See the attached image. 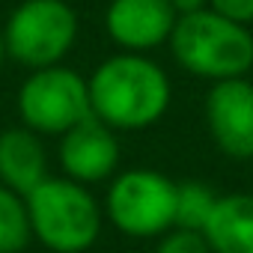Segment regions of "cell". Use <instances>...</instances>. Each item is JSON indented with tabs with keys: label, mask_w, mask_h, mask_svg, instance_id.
<instances>
[{
	"label": "cell",
	"mask_w": 253,
	"mask_h": 253,
	"mask_svg": "<svg viewBox=\"0 0 253 253\" xmlns=\"http://www.w3.org/2000/svg\"><path fill=\"white\" fill-rule=\"evenodd\" d=\"M92 116L113 131H140L155 125L173 98L167 72L146 54H113L89 75Z\"/></svg>",
	"instance_id": "obj_1"
},
{
	"label": "cell",
	"mask_w": 253,
	"mask_h": 253,
	"mask_svg": "<svg viewBox=\"0 0 253 253\" xmlns=\"http://www.w3.org/2000/svg\"><path fill=\"white\" fill-rule=\"evenodd\" d=\"M167 45L185 72L211 84L244 78L253 69V33L209 6L179 15Z\"/></svg>",
	"instance_id": "obj_2"
},
{
	"label": "cell",
	"mask_w": 253,
	"mask_h": 253,
	"mask_svg": "<svg viewBox=\"0 0 253 253\" xmlns=\"http://www.w3.org/2000/svg\"><path fill=\"white\" fill-rule=\"evenodd\" d=\"M33 235L54 253H84L101 232V206L86 185L48 176L27 197Z\"/></svg>",
	"instance_id": "obj_3"
},
{
	"label": "cell",
	"mask_w": 253,
	"mask_h": 253,
	"mask_svg": "<svg viewBox=\"0 0 253 253\" xmlns=\"http://www.w3.org/2000/svg\"><path fill=\"white\" fill-rule=\"evenodd\" d=\"M78 39V15L66 0H24L3 27L6 57L24 69L60 66Z\"/></svg>",
	"instance_id": "obj_4"
},
{
	"label": "cell",
	"mask_w": 253,
	"mask_h": 253,
	"mask_svg": "<svg viewBox=\"0 0 253 253\" xmlns=\"http://www.w3.org/2000/svg\"><path fill=\"white\" fill-rule=\"evenodd\" d=\"M104 214L128 238H161L176 226V182L158 170H125L104 197Z\"/></svg>",
	"instance_id": "obj_5"
},
{
	"label": "cell",
	"mask_w": 253,
	"mask_h": 253,
	"mask_svg": "<svg viewBox=\"0 0 253 253\" xmlns=\"http://www.w3.org/2000/svg\"><path fill=\"white\" fill-rule=\"evenodd\" d=\"M18 113L30 131L63 137L78 122L92 116L89 84L63 63L36 69L18 89Z\"/></svg>",
	"instance_id": "obj_6"
},
{
	"label": "cell",
	"mask_w": 253,
	"mask_h": 253,
	"mask_svg": "<svg viewBox=\"0 0 253 253\" xmlns=\"http://www.w3.org/2000/svg\"><path fill=\"white\" fill-rule=\"evenodd\" d=\"M206 125L226 158L253 161V84L247 78L211 84L206 95Z\"/></svg>",
	"instance_id": "obj_7"
},
{
	"label": "cell",
	"mask_w": 253,
	"mask_h": 253,
	"mask_svg": "<svg viewBox=\"0 0 253 253\" xmlns=\"http://www.w3.org/2000/svg\"><path fill=\"white\" fill-rule=\"evenodd\" d=\"M179 12L170 0H110L104 12L107 36L128 54H146L170 42Z\"/></svg>",
	"instance_id": "obj_8"
},
{
	"label": "cell",
	"mask_w": 253,
	"mask_h": 253,
	"mask_svg": "<svg viewBox=\"0 0 253 253\" xmlns=\"http://www.w3.org/2000/svg\"><path fill=\"white\" fill-rule=\"evenodd\" d=\"M60 167L66 179L81 185L104 182L119 167V140L110 125L89 116L60 137Z\"/></svg>",
	"instance_id": "obj_9"
},
{
	"label": "cell",
	"mask_w": 253,
	"mask_h": 253,
	"mask_svg": "<svg viewBox=\"0 0 253 253\" xmlns=\"http://www.w3.org/2000/svg\"><path fill=\"white\" fill-rule=\"evenodd\" d=\"M48 179V155L36 131L27 125L0 131V185L27 197Z\"/></svg>",
	"instance_id": "obj_10"
},
{
	"label": "cell",
	"mask_w": 253,
	"mask_h": 253,
	"mask_svg": "<svg viewBox=\"0 0 253 253\" xmlns=\"http://www.w3.org/2000/svg\"><path fill=\"white\" fill-rule=\"evenodd\" d=\"M203 235L211 253H253V194L217 197Z\"/></svg>",
	"instance_id": "obj_11"
},
{
	"label": "cell",
	"mask_w": 253,
	"mask_h": 253,
	"mask_svg": "<svg viewBox=\"0 0 253 253\" xmlns=\"http://www.w3.org/2000/svg\"><path fill=\"white\" fill-rule=\"evenodd\" d=\"M214 203H217V194L206 182L200 179L176 182V229L203 232L214 211Z\"/></svg>",
	"instance_id": "obj_12"
},
{
	"label": "cell",
	"mask_w": 253,
	"mask_h": 253,
	"mask_svg": "<svg viewBox=\"0 0 253 253\" xmlns=\"http://www.w3.org/2000/svg\"><path fill=\"white\" fill-rule=\"evenodd\" d=\"M33 238L27 200L12 188L0 185V253H21Z\"/></svg>",
	"instance_id": "obj_13"
},
{
	"label": "cell",
	"mask_w": 253,
	"mask_h": 253,
	"mask_svg": "<svg viewBox=\"0 0 253 253\" xmlns=\"http://www.w3.org/2000/svg\"><path fill=\"white\" fill-rule=\"evenodd\" d=\"M155 253H211L209 241L203 232H194V229H170L161 235Z\"/></svg>",
	"instance_id": "obj_14"
},
{
	"label": "cell",
	"mask_w": 253,
	"mask_h": 253,
	"mask_svg": "<svg viewBox=\"0 0 253 253\" xmlns=\"http://www.w3.org/2000/svg\"><path fill=\"white\" fill-rule=\"evenodd\" d=\"M209 9L241 27L253 24V0H209Z\"/></svg>",
	"instance_id": "obj_15"
},
{
	"label": "cell",
	"mask_w": 253,
	"mask_h": 253,
	"mask_svg": "<svg viewBox=\"0 0 253 253\" xmlns=\"http://www.w3.org/2000/svg\"><path fill=\"white\" fill-rule=\"evenodd\" d=\"M173 9L179 15H188V12H197V9H206L209 6V0H170Z\"/></svg>",
	"instance_id": "obj_16"
},
{
	"label": "cell",
	"mask_w": 253,
	"mask_h": 253,
	"mask_svg": "<svg viewBox=\"0 0 253 253\" xmlns=\"http://www.w3.org/2000/svg\"><path fill=\"white\" fill-rule=\"evenodd\" d=\"M3 57H6V42H3V33H0V63H3Z\"/></svg>",
	"instance_id": "obj_17"
}]
</instances>
